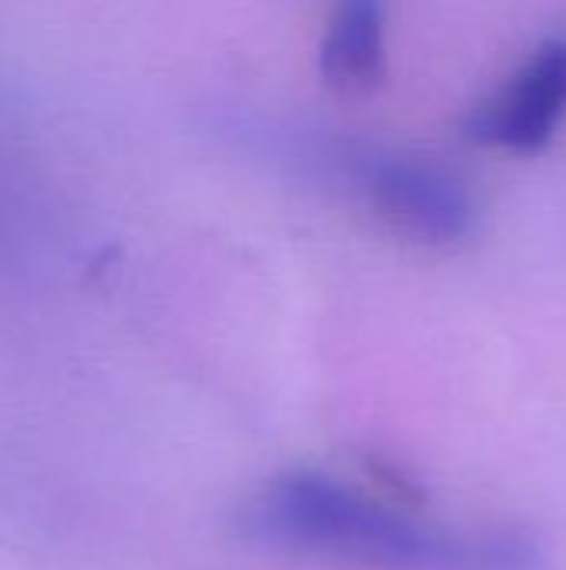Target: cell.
<instances>
[{"mask_svg":"<svg viewBox=\"0 0 566 570\" xmlns=\"http://www.w3.org/2000/svg\"><path fill=\"white\" fill-rule=\"evenodd\" d=\"M260 541L394 570H537L540 551L524 538H460L427 528L397 508L314 471L264 484L247 508Z\"/></svg>","mask_w":566,"mask_h":570,"instance_id":"6da1fadb","label":"cell"},{"mask_svg":"<svg viewBox=\"0 0 566 570\" xmlns=\"http://www.w3.org/2000/svg\"><path fill=\"white\" fill-rule=\"evenodd\" d=\"M330 160L400 237L427 247H450L470 237L477 217L474 197L447 167L427 157L360 144H340Z\"/></svg>","mask_w":566,"mask_h":570,"instance_id":"7a4b0ae2","label":"cell"},{"mask_svg":"<svg viewBox=\"0 0 566 570\" xmlns=\"http://www.w3.org/2000/svg\"><path fill=\"white\" fill-rule=\"evenodd\" d=\"M566 117V37L544 40L507 87L474 107L464 137L520 157L540 154Z\"/></svg>","mask_w":566,"mask_h":570,"instance_id":"3957f363","label":"cell"},{"mask_svg":"<svg viewBox=\"0 0 566 570\" xmlns=\"http://www.w3.org/2000/svg\"><path fill=\"white\" fill-rule=\"evenodd\" d=\"M320 77L340 94H370L387 73V0H337L324 40Z\"/></svg>","mask_w":566,"mask_h":570,"instance_id":"277c9868","label":"cell"}]
</instances>
